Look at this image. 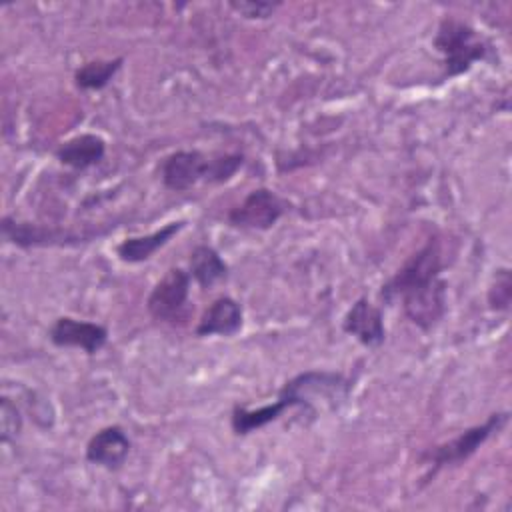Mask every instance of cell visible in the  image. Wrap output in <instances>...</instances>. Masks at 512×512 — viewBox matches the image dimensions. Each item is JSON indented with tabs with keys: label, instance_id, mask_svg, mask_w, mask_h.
I'll return each instance as SVG.
<instances>
[{
	"label": "cell",
	"instance_id": "1",
	"mask_svg": "<svg viewBox=\"0 0 512 512\" xmlns=\"http://www.w3.org/2000/svg\"><path fill=\"white\" fill-rule=\"evenodd\" d=\"M434 48L442 54L444 76H460L488 56V40L458 18H444L434 36Z\"/></svg>",
	"mask_w": 512,
	"mask_h": 512
},
{
	"label": "cell",
	"instance_id": "2",
	"mask_svg": "<svg viewBox=\"0 0 512 512\" xmlns=\"http://www.w3.org/2000/svg\"><path fill=\"white\" fill-rule=\"evenodd\" d=\"M350 392V382L340 372H328V370H306L294 378H290L282 390L278 392V398L284 408L302 406L310 412H314V402L324 400L330 406H338L342 400H346Z\"/></svg>",
	"mask_w": 512,
	"mask_h": 512
},
{
	"label": "cell",
	"instance_id": "3",
	"mask_svg": "<svg viewBox=\"0 0 512 512\" xmlns=\"http://www.w3.org/2000/svg\"><path fill=\"white\" fill-rule=\"evenodd\" d=\"M508 412H494L490 414L482 424L470 426L464 432H460L456 438L436 446L434 450H428L424 454L426 462L434 466L432 472L444 468V466H456L464 460H468L494 432H500L508 422Z\"/></svg>",
	"mask_w": 512,
	"mask_h": 512
},
{
	"label": "cell",
	"instance_id": "4",
	"mask_svg": "<svg viewBox=\"0 0 512 512\" xmlns=\"http://www.w3.org/2000/svg\"><path fill=\"white\" fill-rule=\"evenodd\" d=\"M440 274H442V248H440V240L434 236V238H428L426 244L420 250H416L386 284H382L380 298L386 304H392L400 298L404 290L420 282H426L430 278H436Z\"/></svg>",
	"mask_w": 512,
	"mask_h": 512
},
{
	"label": "cell",
	"instance_id": "5",
	"mask_svg": "<svg viewBox=\"0 0 512 512\" xmlns=\"http://www.w3.org/2000/svg\"><path fill=\"white\" fill-rule=\"evenodd\" d=\"M406 318L420 330H432L446 312V280L442 276L420 282L400 294Z\"/></svg>",
	"mask_w": 512,
	"mask_h": 512
},
{
	"label": "cell",
	"instance_id": "6",
	"mask_svg": "<svg viewBox=\"0 0 512 512\" xmlns=\"http://www.w3.org/2000/svg\"><path fill=\"white\" fill-rule=\"evenodd\" d=\"M286 212V202L268 188L252 190L228 212V224L244 230H268Z\"/></svg>",
	"mask_w": 512,
	"mask_h": 512
},
{
	"label": "cell",
	"instance_id": "7",
	"mask_svg": "<svg viewBox=\"0 0 512 512\" xmlns=\"http://www.w3.org/2000/svg\"><path fill=\"white\" fill-rule=\"evenodd\" d=\"M190 294V274L182 268H170L152 288L146 308L160 322H176L182 318Z\"/></svg>",
	"mask_w": 512,
	"mask_h": 512
},
{
	"label": "cell",
	"instance_id": "8",
	"mask_svg": "<svg viewBox=\"0 0 512 512\" xmlns=\"http://www.w3.org/2000/svg\"><path fill=\"white\" fill-rule=\"evenodd\" d=\"M48 338L54 346L80 348L86 354H96L108 342V330L102 324H96V322H86V320H76V318H70V316H60L52 324V328L48 332Z\"/></svg>",
	"mask_w": 512,
	"mask_h": 512
},
{
	"label": "cell",
	"instance_id": "9",
	"mask_svg": "<svg viewBox=\"0 0 512 512\" xmlns=\"http://www.w3.org/2000/svg\"><path fill=\"white\" fill-rule=\"evenodd\" d=\"M208 158L198 150H178L164 158L160 176L166 188L182 192L192 188L206 176Z\"/></svg>",
	"mask_w": 512,
	"mask_h": 512
},
{
	"label": "cell",
	"instance_id": "10",
	"mask_svg": "<svg viewBox=\"0 0 512 512\" xmlns=\"http://www.w3.org/2000/svg\"><path fill=\"white\" fill-rule=\"evenodd\" d=\"M342 328L346 334L354 336L360 344L368 348L380 346L386 338L382 310L374 306L368 298H358L350 306V310L342 320Z\"/></svg>",
	"mask_w": 512,
	"mask_h": 512
},
{
	"label": "cell",
	"instance_id": "11",
	"mask_svg": "<svg viewBox=\"0 0 512 512\" xmlns=\"http://www.w3.org/2000/svg\"><path fill=\"white\" fill-rule=\"evenodd\" d=\"M130 438L120 426L98 430L86 444V460L108 470L120 468L130 454Z\"/></svg>",
	"mask_w": 512,
	"mask_h": 512
},
{
	"label": "cell",
	"instance_id": "12",
	"mask_svg": "<svg viewBox=\"0 0 512 512\" xmlns=\"http://www.w3.org/2000/svg\"><path fill=\"white\" fill-rule=\"evenodd\" d=\"M2 234L16 246L32 248V246H52V244H68L78 242L80 238L66 230H56L48 226H38L30 222H16L12 218L2 220Z\"/></svg>",
	"mask_w": 512,
	"mask_h": 512
},
{
	"label": "cell",
	"instance_id": "13",
	"mask_svg": "<svg viewBox=\"0 0 512 512\" xmlns=\"http://www.w3.org/2000/svg\"><path fill=\"white\" fill-rule=\"evenodd\" d=\"M240 328H242V306L230 296H220L204 310L196 326V336H214V334L232 336Z\"/></svg>",
	"mask_w": 512,
	"mask_h": 512
},
{
	"label": "cell",
	"instance_id": "14",
	"mask_svg": "<svg viewBox=\"0 0 512 512\" xmlns=\"http://www.w3.org/2000/svg\"><path fill=\"white\" fill-rule=\"evenodd\" d=\"M184 220H178V222H168L166 226H162L160 230L156 232H150V234H144V236H130L126 240H122L118 246H116V254L122 262H128V264H138V262H144L148 260L158 248H162L164 244H168L182 228H184Z\"/></svg>",
	"mask_w": 512,
	"mask_h": 512
},
{
	"label": "cell",
	"instance_id": "15",
	"mask_svg": "<svg viewBox=\"0 0 512 512\" xmlns=\"http://www.w3.org/2000/svg\"><path fill=\"white\" fill-rule=\"evenodd\" d=\"M106 154V142L102 136L96 134H78L70 140H66L58 150L56 158L70 168L86 170L94 164H98Z\"/></svg>",
	"mask_w": 512,
	"mask_h": 512
},
{
	"label": "cell",
	"instance_id": "16",
	"mask_svg": "<svg viewBox=\"0 0 512 512\" xmlns=\"http://www.w3.org/2000/svg\"><path fill=\"white\" fill-rule=\"evenodd\" d=\"M190 276L202 288H212L216 282L228 276V264L212 246L200 244L190 254Z\"/></svg>",
	"mask_w": 512,
	"mask_h": 512
},
{
	"label": "cell",
	"instance_id": "17",
	"mask_svg": "<svg viewBox=\"0 0 512 512\" xmlns=\"http://www.w3.org/2000/svg\"><path fill=\"white\" fill-rule=\"evenodd\" d=\"M282 412H286V408L280 400H274L272 404H264L254 410L244 408V406H234L232 416H230V426H232L234 434L246 436V434L260 430L266 424L278 420L282 416Z\"/></svg>",
	"mask_w": 512,
	"mask_h": 512
},
{
	"label": "cell",
	"instance_id": "18",
	"mask_svg": "<svg viewBox=\"0 0 512 512\" xmlns=\"http://www.w3.org/2000/svg\"><path fill=\"white\" fill-rule=\"evenodd\" d=\"M122 62H124V58L86 62L84 66H80L74 72V82H76V86H80L84 90H100L114 78V74L120 70Z\"/></svg>",
	"mask_w": 512,
	"mask_h": 512
},
{
	"label": "cell",
	"instance_id": "19",
	"mask_svg": "<svg viewBox=\"0 0 512 512\" xmlns=\"http://www.w3.org/2000/svg\"><path fill=\"white\" fill-rule=\"evenodd\" d=\"M242 164H244V156L242 154H220V156L208 158L204 180L212 182V184L226 182V180H230L240 170Z\"/></svg>",
	"mask_w": 512,
	"mask_h": 512
},
{
	"label": "cell",
	"instance_id": "20",
	"mask_svg": "<svg viewBox=\"0 0 512 512\" xmlns=\"http://www.w3.org/2000/svg\"><path fill=\"white\" fill-rule=\"evenodd\" d=\"M512 302V278L508 268H498L496 276L488 288V306L492 310L504 312L510 308Z\"/></svg>",
	"mask_w": 512,
	"mask_h": 512
},
{
	"label": "cell",
	"instance_id": "21",
	"mask_svg": "<svg viewBox=\"0 0 512 512\" xmlns=\"http://www.w3.org/2000/svg\"><path fill=\"white\" fill-rule=\"evenodd\" d=\"M0 418H2V442L8 444L12 440H16V436L20 434L22 430V416H20V410L16 408V404L4 396L2 402H0Z\"/></svg>",
	"mask_w": 512,
	"mask_h": 512
},
{
	"label": "cell",
	"instance_id": "22",
	"mask_svg": "<svg viewBox=\"0 0 512 512\" xmlns=\"http://www.w3.org/2000/svg\"><path fill=\"white\" fill-rule=\"evenodd\" d=\"M228 6L244 18L264 20L272 16V12L278 8V2H230Z\"/></svg>",
	"mask_w": 512,
	"mask_h": 512
}]
</instances>
